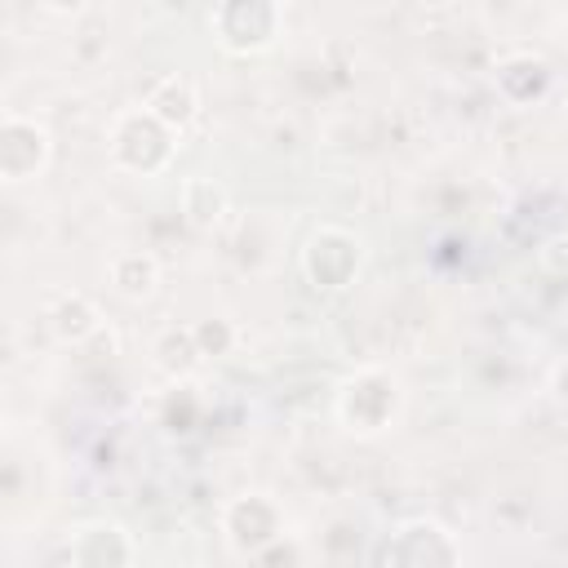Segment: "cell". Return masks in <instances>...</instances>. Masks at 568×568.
<instances>
[{"mask_svg": "<svg viewBox=\"0 0 568 568\" xmlns=\"http://www.w3.org/2000/svg\"><path fill=\"white\" fill-rule=\"evenodd\" d=\"M44 320H49V333L62 346H80V342H89L102 328V311H98V302L89 293H58L49 302V315Z\"/></svg>", "mask_w": 568, "mask_h": 568, "instance_id": "12", "label": "cell"}, {"mask_svg": "<svg viewBox=\"0 0 568 568\" xmlns=\"http://www.w3.org/2000/svg\"><path fill=\"white\" fill-rule=\"evenodd\" d=\"M191 328H195V342H200L204 359H222V355H231V346H235V324H231V320L209 315V320H200V324H191Z\"/></svg>", "mask_w": 568, "mask_h": 568, "instance_id": "15", "label": "cell"}, {"mask_svg": "<svg viewBox=\"0 0 568 568\" xmlns=\"http://www.w3.org/2000/svg\"><path fill=\"white\" fill-rule=\"evenodd\" d=\"M497 93L510 102V106H532V102H541L546 93H550V84H555V71H550V62L546 58H537V53H510V58H501L497 62Z\"/></svg>", "mask_w": 568, "mask_h": 568, "instance_id": "9", "label": "cell"}, {"mask_svg": "<svg viewBox=\"0 0 568 568\" xmlns=\"http://www.w3.org/2000/svg\"><path fill=\"white\" fill-rule=\"evenodd\" d=\"M209 22H213V40L231 58H253L280 40L284 9L280 0H217Z\"/></svg>", "mask_w": 568, "mask_h": 568, "instance_id": "4", "label": "cell"}, {"mask_svg": "<svg viewBox=\"0 0 568 568\" xmlns=\"http://www.w3.org/2000/svg\"><path fill=\"white\" fill-rule=\"evenodd\" d=\"M222 537L235 555L257 559L271 541L284 537V510L266 493H240L222 506Z\"/></svg>", "mask_w": 568, "mask_h": 568, "instance_id": "7", "label": "cell"}, {"mask_svg": "<svg viewBox=\"0 0 568 568\" xmlns=\"http://www.w3.org/2000/svg\"><path fill=\"white\" fill-rule=\"evenodd\" d=\"M142 106L155 111L173 133H186V129L195 124V115H200V93H195V84H191L186 75H160V80L146 89Z\"/></svg>", "mask_w": 568, "mask_h": 568, "instance_id": "11", "label": "cell"}, {"mask_svg": "<svg viewBox=\"0 0 568 568\" xmlns=\"http://www.w3.org/2000/svg\"><path fill=\"white\" fill-rule=\"evenodd\" d=\"M106 280L124 302H146L160 284V262L146 248H124L106 262Z\"/></svg>", "mask_w": 568, "mask_h": 568, "instance_id": "14", "label": "cell"}, {"mask_svg": "<svg viewBox=\"0 0 568 568\" xmlns=\"http://www.w3.org/2000/svg\"><path fill=\"white\" fill-rule=\"evenodd\" d=\"M297 266H302V280L315 293H342V288L355 284V275L364 266V240L351 226L324 222L306 235V244L297 253Z\"/></svg>", "mask_w": 568, "mask_h": 568, "instance_id": "3", "label": "cell"}, {"mask_svg": "<svg viewBox=\"0 0 568 568\" xmlns=\"http://www.w3.org/2000/svg\"><path fill=\"white\" fill-rule=\"evenodd\" d=\"M151 364H155L173 386L191 382V377L200 373V364H204V351H200V342H195V328H191V324H169V328L151 342Z\"/></svg>", "mask_w": 568, "mask_h": 568, "instance_id": "10", "label": "cell"}, {"mask_svg": "<svg viewBox=\"0 0 568 568\" xmlns=\"http://www.w3.org/2000/svg\"><path fill=\"white\" fill-rule=\"evenodd\" d=\"M178 138L155 111L146 106H129L111 120L106 129V155L120 173H133V178H160L173 155H178Z\"/></svg>", "mask_w": 568, "mask_h": 568, "instance_id": "1", "label": "cell"}, {"mask_svg": "<svg viewBox=\"0 0 568 568\" xmlns=\"http://www.w3.org/2000/svg\"><path fill=\"white\" fill-rule=\"evenodd\" d=\"M377 564H399V568H435V564H462V546L453 541V532L430 519V515H413L404 524H395V532L373 550Z\"/></svg>", "mask_w": 568, "mask_h": 568, "instance_id": "5", "label": "cell"}, {"mask_svg": "<svg viewBox=\"0 0 568 568\" xmlns=\"http://www.w3.org/2000/svg\"><path fill=\"white\" fill-rule=\"evenodd\" d=\"M58 559L71 568H124L138 559V541L115 519H84V524L67 528Z\"/></svg>", "mask_w": 568, "mask_h": 568, "instance_id": "8", "label": "cell"}, {"mask_svg": "<svg viewBox=\"0 0 568 568\" xmlns=\"http://www.w3.org/2000/svg\"><path fill=\"white\" fill-rule=\"evenodd\" d=\"M44 13H53V18H80L84 9H89V0H36Z\"/></svg>", "mask_w": 568, "mask_h": 568, "instance_id": "16", "label": "cell"}, {"mask_svg": "<svg viewBox=\"0 0 568 568\" xmlns=\"http://www.w3.org/2000/svg\"><path fill=\"white\" fill-rule=\"evenodd\" d=\"M178 209H182V222H186L191 231H213V226L226 217L231 195H226V186H222L217 178L195 173V178H186V182H182Z\"/></svg>", "mask_w": 568, "mask_h": 568, "instance_id": "13", "label": "cell"}, {"mask_svg": "<svg viewBox=\"0 0 568 568\" xmlns=\"http://www.w3.org/2000/svg\"><path fill=\"white\" fill-rule=\"evenodd\" d=\"M333 413L342 422L346 435L355 439H373L382 430H390L404 413V386L390 368H355L333 399Z\"/></svg>", "mask_w": 568, "mask_h": 568, "instance_id": "2", "label": "cell"}, {"mask_svg": "<svg viewBox=\"0 0 568 568\" xmlns=\"http://www.w3.org/2000/svg\"><path fill=\"white\" fill-rule=\"evenodd\" d=\"M53 164V133L36 115L9 111L0 120V182L18 186L31 178H44Z\"/></svg>", "mask_w": 568, "mask_h": 568, "instance_id": "6", "label": "cell"}]
</instances>
